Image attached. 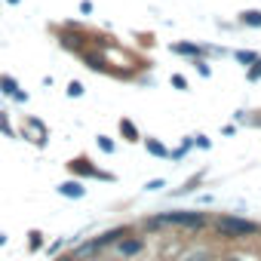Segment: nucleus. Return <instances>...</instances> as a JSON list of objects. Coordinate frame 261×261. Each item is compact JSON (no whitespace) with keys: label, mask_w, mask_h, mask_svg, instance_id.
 Here are the masks:
<instances>
[{"label":"nucleus","mask_w":261,"mask_h":261,"mask_svg":"<svg viewBox=\"0 0 261 261\" xmlns=\"http://www.w3.org/2000/svg\"><path fill=\"white\" fill-rule=\"evenodd\" d=\"M166 224H175V227H185V230H203L209 224V215L197 212V209H178V212H163V215L145 221V227H151V230L166 227Z\"/></svg>","instance_id":"obj_1"},{"label":"nucleus","mask_w":261,"mask_h":261,"mask_svg":"<svg viewBox=\"0 0 261 261\" xmlns=\"http://www.w3.org/2000/svg\"><path fill=\"white\" fill-rule=\"evenodd\" d=\"M215 230L224 240H246V237H255L261 227L255 221H249V218H240V215H218L215 218Z\"/></svg>","instance_id":"obj_2"},{"label":"nucleus","mask_w":261,"mask_h":261,"mask_svg":"<svg viewBox=\"0 0 261 261\" xmlns=\"http://www.w3.org/2000/svg\"><path fill=\"white\" fill-rule=\"evenodd\" d=\"M65 166H68V172H71L74 178H98V181H114V172L98 169L89 157H74V160H68Z\"/></svg>","instance_id":"obj_3"},{"label":"nucleus","mask_w":261,"mask_h":261,"mask_svg":"<svg viewBox=\"0 0 261 261\" xmlns=\"http://www.w3.org/2000/svg\"><path fill=\"white\" fill-rule=\"evenodd\" d=\"M56 37H59V43L68 49V53H83L86 49V34L80 31V28H74V22H68V25H62L59 31H56Z\"/></svg>","instance_id":"obj_4"},{"label":"nucleus","mask_w":261,"mask_h":261,"mask_svg":"<svg viewBox=\"0 0 261 261\" xmlns=\"http://www.w3.org/2000/svg\"><path fill=\"white\" fill-rule=\"evenodd\" d=\"M142 249H145V240H142V237H133V233L123 237V240L117 243V252H120L123 258H136Z\"/></svg>","instance_id":"obj_5"},{"label":"nucleus","mask_w":261,"mask_h":261,"mask_svg":"<svg viewBox=\"0 0 261 261\" xmlns=\"http://www.w3.org/2000/svg\"><path fill=\"white\" fill-rule=\"evenodd\" d=\"M80 59H83V65H86L89 71H95V74H114V71L108 68L105 56H98V53H89V49H83V53H80Z\"/></svg>","instance_id":"obj_6"},{"label":"nucleus","mask_w":261,"mask_h":261,"mask_svg":"<svg viewBox=\"0 0 261 261\" xmlns=\"http://www.w3.org/2000/svg\"><path fill=\"white\" fill-rule=\"evenodd\" d=\"M56 191H59L62 197H71V200H83V197H86V188H83L80 178H68V181H62Z\"/></svg>","instance_id":"obj_7"},{"label":"nucleus","mask_w":261,"mask_h":261,"mask_svg":"<svg viewBox=\"0 0 261 261\" xmlns=\"http://www.w3.org/2000/svg\"><path fill=\"white\" fill-rule=\"evenodd\" d=\"M120 136L129 142V145H136V142H142V133H139V126L133 123V120H129V117H120Z\"/></svg>","instance_id":"obj_8"},{"label":"nucleus","mask_w":261,"mask_h":261,"mask_svg":"<svg viewBox=\"0 0 261 261\" xmlns=\"http://www.w3.org/2000/svg\"><path fill=\"white\" fill-rule=\"evenodd\" d=\"M145 142V148H148V154H154V157H169V151H166V145L160 142V139H154V136H148V139H142Z\"/></svg>","instance_id":"obj_9"},{"label":"nucleus","mask_w":261,"mask_h":261,"mask_svg":"<svg viewBox=\"0 0 261 261\" xmlns=\"http://www.w3.org/2000/svg\"><path fill=\"white\" fill-rule=\"evenodd\" d=\"M240 22L246 28H261V10H243L240 13Z\"/></svg>","instance_id":"obj_10"},{"label":"nucleus","mask_w":261,"mask_h":261,"mask_svg":"<svg viewBox=\"0 0 261 261\" xmlns=\"http://www.w3.org/2000/svg\"><path fill=\"white\" fill-rule=\"evenodd\" d=\"M0 92H4V95H16V92H19V83H16V77H10V74H0Z\"/></svg>","instance_id":"obj_11"},{"label":"nucleus","mask_w":261,"mask_h":261,"mask_svg":"<svg viewBox=\"0 0 261 261\" xmlns=\"http://www.w3.org/2000/svg\"><path fill=\"white\" fill-rule=\"evenodd\" d=\"M233 59H237L243 68H249V65L258 59V53H252V49H237V53H233Z\"/></svg>","instance_id":"obj_12"},{"label":"nucleus","mask_w":261,"mask_h":261,"mask_svg":"<svg viewBox=\"0 0 261 261\" xmlns=\"http://www.w3.org/2000/svg\"><path fill=\"white\" fill-rule=\"evenodd\" d=\"M246 80H252V83H255V80H261V56L246 68Z\"/></svg>","instance_id":"obj_13"},{"label":"nucleus","mask_w":261,"mask_h":261,"mask_svg":"<svg viewBox=\"0 0 261 261\" xmlns=\"http://www.w3.org/2000/svg\"><path fill=\"white\" fill-rule=\"evenodd\" d=\"M0 133H4L7 139H16V129H13V123L7 120V114H4V111H0Z\"/></svg>","instance_id":"obj_14"},{"label":"nucleus","mask_w":261,"mask_h":261,"mask_svg":"<svg viewBox=\"0 0 261 261\" xmlns=\"http://www.w3.org/2000/svg\"><path fill=\"white\" fill-rule=\"evenodd\" d=\"M65 92H68V98H80V95H83V92H86V86H83V83H80V80H71V83H68V89H65Z\"/></svg>","instance_id":"obj_15"},{"label":"nucleus","mask_w":261,"mask_h":261,"mask_svg":"<svg viewBox=\"0 0 261 261\" xmlns=\"http://www.w3.org/2000/svg\"><path fill=\"white\" fill-rule=\"evenodd\" d=\"M200 181H203V172H197L194 178H188V181H185V188H178L175 194H191L194 188H200Z\"/></svg>","instance_id":"obj_16"},{"label":"nucleus","mask_w":261,"mask_h":261,"mask_svg":"<svg viewBox=\"0 0 261 261\" xmlns=\"http://www.w3.org/2000/svg\"><path fill=\"white\" fill-rule=\"evenodd\" d=\"M28 249H31V252L43 249V233H40V230H31V233H28Z\"/></svg>","instance_id":"obj_17"},{"label":"nucleus","mask_w":261,"mask_h":261,"mask_svg":"<svg viewBox=\"0 0 261 261\" xmlns=\"http://www.w3.org/2000/svg\"><path fill=\"white\" fill-rule=\"evenodd\" d=\"M194 68L200 71V77H212V68H209L206 59H194Z\"/></svg>","instance_id":"obj_18"},{"label":"nucleus","mask_w":261,"mask_h":261,"mask_svg":"<svg viewBox=\"0 0 261 261\" xmlns=\"http://www.w3.org/2000/svg\"><path fill=\"white\" fill-rule=\"evenodd\" d=\"M95 142H98V148H101V151H105V154H114V142H111V139H108V136H98V139H95Z\"/></svg>","instance_id":"obj_19"},{"label":"nucleus","mask_w":261,"mask_h":261,"mask_svg":"<svg viewBox=\"0 0 261 261\" xmlns=\"http://www.w3.org/2000/svg\"><path fill=\"white\" fill-rule=\"evenodd\" d=\"M172 86L185 92V89H188V80H185V74H172Z\"/></svg>","instance_id":"obj_20"},{"label":"nucleus","mask_w":261,"mask_h":261,"mask_svg":"<svg viewBox=\"0 0 261 261\" xmlns=\"http://www.w3.org/2000/svg\"><path fill=\"white\" fill-rule=\"evenodd\" d=\"M191 139H194V145H200L203 151H209V148H212V142H209L206 136H191Z\"/></svg>","instance_id":"obj_21"},{"label":"nucleus","mask_w":261,"mask_h":261,"mask_svg":"<svg viewBox=\"0 0 261 261\" xmlns=\"http://www.w3.org/2000/svg\"><path fill=\"white\" fill-rule=\"evenodd\" d=\"M145 188H148V191H163V188H166V181H163V178H151Z\"/></svg>","instance_id":"obj_22"},{"label":"nucleus","mask_w":261,"mask_h":261,"mask_svg":"<svg viewBox=\"0 0 261 261\" xmlns=\"http://www.w3.org/2000/svg\"><path fill=\"white\" fill-rule=\"evenodd\" d=\"M80 13H83V16L92 13V4H89V0H80Z\"/></svg>","instance_id":"obj_23"},{"label":"nucleus","mask_w":261,"mask_h":261,"mask_svg":"<svg viewBox=\"0 0 261 261\" xmlns=\"http://www.w3.org/2000/svg\"><path fill=\"white\" fill-rule=\"evenodd\" d=\"M62 246H65V240H56V243H53V246H49V255H56V252H59V249H62Z\"/></svg>","instance_id":"obj_24"},{"label":"nucleus","mask_w":261,"mask_h":261,"mask_svg":"<svg viewBox=\"0 0 261 261\" xmlns=\"http://www.w3.org/2000/svg\"><path fill=\"white\" fill-rule=\"evenodd\" d=\"M188 261H206V252H197V255H191Z\"/></svg>","instance_id":"obj_25"},{"label":"nucleus","mask_w":261,"mask_h":261,"mask_svg":"<svg viewBox=\"0 0 261 261\" xmlns=\"http://www.w3.org/2000/svg\"><path fill=\"white\" fill-rule=\"evenodd\" d=\"M249 123H252V126H261V117H252Z\"/></svg>","instance_id":"obj_26"},{"label":"nucleus","mask_w":261,"mask_h":261,"mask_svg":"<svg viewBox=\"0 0 261 261\" xmlns=\"http://www.w3.org/2000/svg\"><path fill=\"white\" fill-rule=\"evenodd\" d=\"M221 261H243V258H237V255H230V258H221Z\"/></svg>","instance_id":"obj_27"},{"label":"nucleus","mask_w":261,"mask_h":261,"mask_svg":"<svg viewBox=\"0 0 261 261\" xmlns=\"http://www.w3.org/2000/svg\"><path fill=\"white\" fill-rule=\"evenodd\" d=\"M7 4H13V7H19V4H22V0H7Z\"/></svg>","instance_id":"obj_28"},{"label":"nucleus","mask_w":261,"mask_h":261,"mask_svg":"<svg viewBox=\"0 0 261 261\" xmlns=\"http://www.w3.org/2000/svg\"><path fill=\"white\" fill-rule=\"evenodd\" d=\"M0 246H7V237H4V233H0Z\"/></svg>","instance_id":"obj_29"}]
</instances>
